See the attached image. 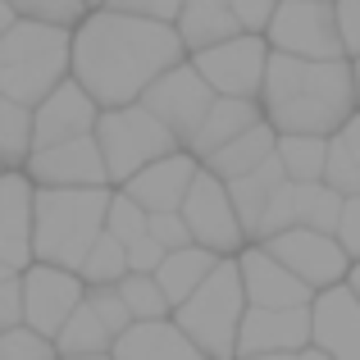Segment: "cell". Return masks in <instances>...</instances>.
<instances>
[{"instance_id":"74e56055","label":"cell","mask_w":360,"mask_h":360,"mask_svg":"<svg viewBox=\"0 0 360 360\" xmlns=\"http://www.w3.org/2000/svg\"><path fill=\"white\" fill-rule=\"evenodd\" d=\"M27 324V301H23V274L0 283V333H14Z\"/></svg>"},{"instance_id":"681fc988","label":"cell","mask_w":360,"mask_h":360,"mask_svg":"<svg viewBox=\"0 0 360 360\" xmlns=\"http://www.w3.org/2000/svg\"><path fill=\"white\" fill-rule=\"evenodd\" d=\"M5 278H14V269H5V264H0V283H5Z\"/></svg>"},{"instance_id":"83f0119b","label":"cell","mask_w":360,"mask_h":360,"mask_svg":"<svg viewBox=\"0 0 360 360\" xmlns=\"http://www.w3.org/2000/svg\"><path fill=\"white\" fill-rule=\"evenodd\" d=\"M115 342L119 338L110 333L105 324L96 319V310L82 306L78 315L64 324V333L55 338V347H60V360H87V356H115Z\"/></svg>"},{"instance_id":"f546056e","label":"cell","mask_w":360,"mask_h":360,"mask_svg":"<svg viewBox=\"0 0 360 360\" xmlns=\"http://www.w3.org/2000/svg\"><path fill=\"white\" fill-rule=\"evenodd\" d=\"M278 160L288 169V183H324L328 141L324 137H278Z\"/></svg>"},{"instance_id":"f35d334b","label":"cell","mask_w":360,"mask_h":360,"mask_svg":"<svg viewBox=\"0 0 360 360\" xmlns=\"http://www.w3.org/2000/svg\"><path fill=\"white\" fill-rule=\"evenodd\" d=\"M229 5H233V14H238V23H242L246 37H264L283 0H229Z\"/></svg>"},{"instance_id":"836d02e7","label":"cell","mask_w":360,"mask_h":360,"mask_svg":"<svg viewBox=\"0 0 360 360\" xmlns=\"http://www.w3.org/2000/svg\"><path fill=\"white\" fill-rule=\"evenodd\" d=\"M105 233H110V238H119L123 246H137L141 238H150V214L141 210V205L132 201L128 192H115V201H110V219H105Z\"/></svg>"},{"instance_id":"ac0fdd59","label":"cell","mask_w":360,"mask_h":360,"mask_svg":"<svg viewBox=\"0 0 360 360\" xmlns=\"http://www.w3.org/2000/svg\"><path fill=\"white\" fill-rule=\"evenodd\" d=\"M196 174H201V160H196L192 150H178V155L141 169L123 192H128L146 214H178L187 205V192H192Z\"/></svg>"},{"instance_id":"f6af8a7d","label":"cell","mask_w":360,"mask_h":360,"mask_svg":"<svg viewBox=\"0 0 360 360\" xmlns=\"http://www.w3.org/2000/svg\"><path fill=\"white\" fill-rule=\"evenodd\" d=\"M301 360H333V356H324L319 347H306V352H301Z\"/></svg>"},{"instance_id":"d6a6232c","label":"cell","mask_w":360,"mask_h":360,"mask_svg":"<svg viewBox=\"0 0 360 360\" xmlns=\"http://www.w3.org/2000/svg\"><path fill=\"white\" fill-rule=\"evenodd\" d=\"M14 5L18 18H27V23H46V27H69V32H78L82 23H87V0H9Z\"/></svg>"},{"instance_id":"c3c4849f","label":"cell","mask_w":360,"mask_h":360,"mask_svg":"<svg viewBox=\"0 0 360 360\" xmlns=\"http://www.w3.org/2000/svg\"><path fill=\"white\" fill-rule=\"evenodd\" d=\"M352 69H356V101H360V60H352Z\"/></svg>"},{"instance_id":"e575fe53","label":"cell","mask_w":360,"mask_h":360,"mask_svg":"<svg viewBox=\"0 0 360 360\" xmlns=\"http://www.w3.org/2000/svg\"><path fill=\"white\" fill-rule=\"evenodd\" d=\"M0 360H60V347L23 324L14 333H0Z\"/></svg>"},{"instance_id":"1f68e13d","label":"cell","mask_w":360,"mask_h":360,"mask_svg":"<svg viewBox=\"0 0 360 360\" xmlns=\"http://www.w3.org/2000/svg\"><path fill=\"white\" fill-rule=\"evenodd\" d=\"M119 297H123V306L132 310V319H137V324L174 319V306H169V297L160 292L155 278H146V274H128V278L119 283Z\"/></svg>"},{"instance_id":"52a82bcc","label":"cell","mask_w":360,"mask_h":360,"mask_svg":"<svg viewBox=\"0 0 360 360\" xmlns=\"http://www.w3.org/2000/svg\"><path fill=\"white\" fill-rule=\"evenodd\" d=\"M264 41L274 55H288V60H310V64L347 60L333 0H283Z\"/></svg>"},{"instance_id":"8992f818","label":"cell","mask_w":360,"mask_h":360,"mask_svg":"<svg viewBox=\"0 0 360 360\" xmlns=\"http://www.w3.org/2000/svg\"><path fill=\"white\" fill-rule=\"evenodd\" d=\"M96 141H101V155H105V169H110V183L115 187H128L141 169H150V165H160V160L183 150V141L155 115H146L141 105L105 110L96 123Z\"/></svg>"},{"instance_id":"9c48e42d","label":"cell","mask_w":360,"mask_h":360,"mask_svg":"<svg viewBox=\"0 0 360 360\" xmlns=\"http://www.w3.org/2000/svg\"><path fill=\"white\" fill-rule=\"evenodd\" d=\"M269 41L264 37H238V41H224L214 51L192 55V69L201 73L205 82L214 87V96H229V101H260L264 78H269Z\"/></svg>"},{"instance_id":"5bb4252c","label":"cell","mask_w":360,"mask_h":360,"mask_svg":"<svg viewBox=\"0 0 360 360\" xmlns=\"http://www.w3.org/2000/svg\"><path fill=\"white\" fill-rule=\"evenodd\" d=\"M238 264H242L246 301H251L255 310H310L315 306V292H310L283 260H274L269 246H246L238 255Z\"/></svg>"},{"instance_id":"7c38bea8","label":"cell","mask_w":360,"mask_h":360,"mask_svg":"<svg viewBox=\"0 0 360 360\" xmlns=\"http://www.w3.org/2000/svg\"><path fill=\"white\" fill-rule=\"evenodd\" d=\"M23 301H27V328L41 338H60L64 324L87 306V283L55 264H32L23 274Z\"/></svg>"},{"instance_id":"5b68a950","label":"cell","mask_w":360,"mask_h":360,"mask_svg":"<svg viewBox=\"0 0 360 360\" xmlns=\"http://www.w3.org/2000/svg\"><path fill=\"white\" fill-rule=\"evenodd\" d=\"M246 310H251V301L242 288V264L233 255V260H219V269L205 278V288L187 306L174 310V324L192 338V347L205 360H238Z\"/></svg>"},{"instance_id":"ffe728a7","label":"cell","mask_w":360,"mask_h":360,"mask_svg":"<svg viewBox=\"0 0 360 360\" xmlns=\"http://www.w3.org/2000/svg\"><path fill=\"white\" fill-rule=\"evenodd\" d=\"M174 27H178V37H183L187 55L214 51V46L242 37V23H238L229 0H183V14H178Z\"/></svg>"},{"instance_id":"4316f807","label":"cell","mask_w":360,"mask_h":360,"mask_svg":"<svg viewBox=\"0 0 360 360\" xmlns=\"http://www.w3.org/2000/svg\"><path fill=\"white\" fill-rule=\"evenodd\" d=\"M32 141H37V110H23V105L0 96V165L9 174H23L27 169Z\"/></svg>"},{"instance_id":"277c9868","label":"cell","mask_w":360,"mask_h":360,"mask_svg":"<svg viewBox=\"0 0 360 360\" xmlns=\"http://www.w3.org/2000/svg\"><path fill=\"white\" fill-rule=\"evenodd\" d=\"M110 201H115L110 187H82V192H46V187H37V219H32L37 264L82 274L91 246L105 238Z\"/></svg>"},{"instance_id":"bcb514c9","label":"cell","mask_w":360,"mask_h":360,"mask_svg":"<svg viewBox=\"0 0 360 360\" xmlns=\"http://www.w3.org/2000/svg\"><path fill=\"white\" fill-rule=\"evenodd\" d=\"M110 5V0H87V9H91V14H96V9H105Z\"/></svg>"},{"instance_id":"7dc6e473","label":"cell","mask_w":360,"mask_h":360,"mask_svg":"<svg viewBox=\"0 0 360 360\" xmlns=\"http://www.w3.org/2000/svg\"><path fill=\"white\" fill-rule=\"evenodd\" d=\"M251 360H301V356H251Z\"/></svg>"},{"instance_id":"f1b7e54d","label":"cell","mask_w":360,"mask_h":360,"mask_svg":"<svg viewBox=\"0 0 360 360\" xmlns=\"http://www.w3.org/2000/svg\"><path fill=\"white\" fill-rule=\"evenodd\" d=\"M324 187H333L338 196H360V115L328 141V174Z\"/></svg>"},{"instance_id":"6da1fadb","label":"cell","mask_w":360,"mask_h":360,"mask_svg":"<svg viewBox=\"0 0 360 360\" xmlns=\"http://www.w3.org/2000/svg\"><path fill=\"white\" fill-rule=\"evenodd\" d=\"M192 60L169 23H146L115 9H96L73 32V82L96 101L101 110L141 105L150 87L165 73L183 69Z\"/></svg>"},{"instance_id":"ba28073f","label":"cell","mask_w":360,"mask_h":360,"mask_svg":"<svg viewBox=\"0 0 360 360\" xmlns=\"http://www.w3.org/2000/svg\"><path fill=\"white\" fill-rule=\"evenodd\" d=\"M178 214H183L187 233H192V246H205V251L224 255V260H233V255H242L251 246V238H246V229L238 219V205L229 196V183H219L210 169L196 174L192 192H187V205Z\"/></svg>"},{"instance_id":"d4e9b609","label":"cell","mask_w":360,"mask_h":360,"mask_svg":"<svg viewBox=\"0 0 360 360\" xmlns=\"http://www.w3.org/2000/svg\"><path fill=\"white\" fill-rule=\"evenodd\" d=\"M319 187H324V183H283L278 192H274L269 210H264L260 229L251 233V246H264V242L283 238V233H292V229H306L310 205H315V192H319Z\"/></svg>"},{"instance_id":"b9f144b4","label":"cell","mask_w":360,"mask_h":360,"mask_svg":"<svg viewBox=\"0 0 360 360\" xmlns=\"http://www.w3.org/2000/svg\"><path fill=\"white\" fill-rule=\"evenodd\" d=\"M333 9H338V27H342L347 60H360V0H333Z\"/></svg>"},{"instance_id":"484cf974","label":"cell","mask_w":360,"mask_h":360,"mask_svg":"<svg viewBox=\"0 0 360 360\" xmlns=\"http://www.w3.org/2000/svg\"><path fill=\"white\" fill-rule=\"evenodd\" d=\"M283 183H288V169H283V160H278V155H274L264 169H255L251 178H238V183H229V196H233V205H238V219H242L246 238L260 229L264 210H269L274 192H278Z\"/></svg>"},{"instance_id":"d590c367","label":"cell","mask_w":360,"mask_h":360,"mask_svg":"<svg viewBox=\"0 0 360 360\" xmlns=\"http://www.w3.org/2000/svg\"><path fill=\"white\" fill-rule=\"evenodd\" d=\"M87 306L96 310V319L110 328L115 338H123L137 319H132V310L123 306V297H119V288H87Z\"/></svg>"},{"instance_id":"60d3db41","label":"cell","mask_w":360,"mask_h":360,"mask_svg":"<svg viewBox=\"0 0 360 360\" xmlns=\"http://www.w3.org/2000/svg\"><path fill=\"white\" fill-rule=\"evenodd\" d=\"M165 260H169V251H165L155 238H141L137 246H128V269H132V274H146V278H155Z\"/></svg>"},{"instance_id":"8fae6325","label":"cell","mask_w":360,"mask_h":360,"mask_svg":"<svg viewBox=\"0 0 360 360\" xmlns=\"http://www.w3.org/2000/svg\"><path fill=\"white\" fill-rule=\"evenodd\" d=\"M264 246H269L274 260L288 264L315 297L342 288V283L352 278V255L342 251L338 238H324V233H310V229H292V233H283V238H274Z\"/></svg>"},{"instance_id":"3957f363","label":"cell","mask_w":360,"mask_h":360,"mask_svg":"<svg viewBox=\"0 0 360 360\" xmlns=\"http://www.w3.org/2000/svg\"><path fill=\"white\" fill-rule=\"evenodd\" d=\"M73 78V32L18 18L0 41V96L41 110Z\"/></svg>"},{"instance_id":"8d00e7d4","label":"cell","mask_w":360,"mask_h":360,"mask_svg":"<svg viewBox=\"0 0 360 360\" xmlns=\"http://www.w3.org/2000/svg\"><path fill=\"white\" fill-rule=\"evenodd\" d=\"M105 9H115V14H128V18H146V23H178V14H183V0H110Z\"/></svg>"},{"instance_id":"e0dca14e","label":"cell","mask_w":360,"mask_h":360,"mask_svg":"<svg viewBox=\"0 0 360 360\" xmlns=\"http://www.w3.org/2000/svg\"><path fill=\"white\" fill-rule=\"evenodd\" d=\"M105 110L78 87V82H64L41 110H37V141H32V155L37 150H51L64 146V141H78V137H96V123Z\"/></svg>"},{"instance_id":"603a6c76","label":"cell","mask_w":360,"mask_h":360,"mask_svg":"<svg viewBox=\"0 0 360 360\" xmlns=\"http://www.w3.org/2000/svg\"><path fill=\"white\" fill-rule=\"evenodd\" d=\"M274 155H278V132H274L269 123H255V128L246 132V137H238L233 146L214 150L201 169H210L219 183H238V178H251L255 169H264Z\"/></svg>"},{"instance_id":"ee69618b","label":"cell","mask_w":360,"mask_h":360,"mask_svg":"<svg viewBox=\"0 0 360 360\" xmlns=\"http://www.w3.org/2000/svg\"><path fill=\"white\" fill-rule=\"evenodd\" d=\"M347 288H352L356 301H360V264H352V278H347Z\"/></svg>"},{"instance_id":"ab89813d","label":"cell","mask_w":360,"mask_h":360,"mask_svg":"<svg viewBox=\"0 0 360 360\" xmlns=\"http://www.w3.org/2000/svg\"><path fill=\"white\" fill-rule=\"evenodd\" d=\"M150 238L165 246V251H183V246H192V233H187L183 214H150Z\"/></svg>"},{"instance_id":"9a60e30c","label":"cell","mask_w":360,"mask_h":360,"mask_svg":"<svg viewBox=\"0 0 360 360\" xmlns=\"http://www.w3.org/2000/svg\"><path fill=\"white\" fill-rule=\"evenodd\" d=\"M32 219H37V183L27 174H5L0 178V264L14 274H27L37 264Z\"/></svg>"},{"instance_id":"f907efd6","label":"cell","mask_w":360,"mask_h":360,"mask_svg":"<svg viewBox=\"0 0 360 360\" xmlns=\"http://www.w3.org/2000/svg\"><path fill=\"white\" fill-rule=\"evenodd\" d=\"M87 360H115V356H87Z\"/></svg>"},{"instance_id":"4fadbf2b","label":"cell","mask_w":360,"mask_h":360,"mask_svg":"<svg viewBox=\"0 0 360 360\" xmlns=\"http://www.w3.org/2000/svg\"><path fill=\"white\" fill-rule=\"evenodd\" d=\"M23 174L37 187H46V192H82V187L110 183V169H105V155H101L96 137H78V141H64V146L37 150Z\"/></svg>"},{"instance_id":"7a4b0ae2","label":"cell","mask_w":360,"mask_h":360,"mask_svg":"<svg viewBox=\"0 0 360 360\" xmlns=\"http://www.w3.org/2000/svg\"><path fill=\"white\" fill-rule=\"evenodd\" d=\"M260 110L278 137H324L333 141L360 115L356 101V69L352 60L310 64L274 55L269 78L260 91Z\"/></svg>"},{"instance_id":"30bf717a","label":"cell","mask_w":360,"mask_h":360,"mask_svg":"<svg viewBox=\"0 0 360 360\" xmlns=\"http://www.w3.org/2000/svg\"><path fill=\"white\" fill-rule=\"evenodd\" d=\"M214 101H219V96H214V87L192 69V60H187L183 69L165 73V78H160L155 87L141 96V110H146V115H155L178 141H183V150H187L196 141V132H201V123L210 119Z\"/></svg>"},{"instance_id":"2e32d148","label":"cell","mask_w":360,"mask_h":360,"mask_svg":"<svg viewBox=\"0 0 360 360\" xmlns=\"http://www.w3.org/2000/svg\"><path fill=\"white\" fill-rule=\"evenodd\" d=\"M315 338L310 310H246V324L238 338V360L251 356H301Z\"/></svg>"},{"instance_id":"7402d4cb","label":"cell","mask_w":360,"mask_h":360,"mask_svg":"<svg viewBox=\"0 0 360 360\" xmlns=\"http://www.w3.org/2000/svg\"><path fill=\"white\" fill-rule=\"evenodd\" d=\"M255 123H264L260 101H229V96H219V101H214V110H210V119L201 123V132H196V141H192L187 150H192V155L205 165L214 150L233 146V141L246 137Z\"/></svg>"},{"instance_id":"7bdbcfd3","label":"cell","mask_w":360,"mask_h":360,"mask_svg":"<svg viewBox=\"0 0 360 360\" xmlns=\"http://www.w3.org/2000/svg\"><path fill=\"white\" fill-rule=\"evenodd\" d=\"M338 242L352 255V264H360V196H347L342 205V224H338Z\"/></svg>"},{"instance_id":"d6986e66","label":"cell","mask_w":360,"mask_h":360,"mask_svg":"<svg viewBox=\"0 0 360 360\" xmlns=\"http://www.w3.org/2000/svg\"><path fill=\"white\" fill-rule=\"evenodd\" d=\"M310 319H315L310 347H319L333 360H360V301L347 283L333 292H319L310 306Z\"/></svg>"},{"instance_id":"816d5d0a","label":"cell","mask_w":360,"mask_h":360,"mask_svg":"<svg viewBox=\"0 0 360 360\" xmlns=\"http://www.w3.org/2000/svg\"><path fill=\"white\" fill-rule=\"evenodd\" d=\"M5 174H9V169H5V165H0V178H5Z\"/></svg>"},{"instance_id":"cb8c5ba5","label":"cell","mask_w":360,"mask_h":360,"mask_svg":"<svg viewBox=\"0 0 360 360\" xmlns=\"http://www.w3.org/2000/svg\"><path fill=\"white\" fill-rule=\"evenodd\" d=\"M219 260H224V255L205 251V246H183V251H169V260L160 264V274H155V283H160V292L169 297V306H174V310L187 306V301L205 288V278L219 269Z\"/></svg>"},{"instance_id":"44dd1931","label":"cell","mask_w":360,"mask_h":360,"mask_svg":"<svg viewBox=\"0 0 360 360\" xmlns=\"http://www.w3.org/2000/svg\"><path fill=\"white\" fill-rule=\"evenodd\" d=\"M115 360H205L192 347V338L174 324V319H155V324H132L115 342Z\"/></svg>"},{"instance_id":"4dcf8cb0","label":"cell","mask_w":360,"mask_h":360,"mask_svg":"<svg viewBox=\"0 0 360 360\" xmlns=\"http://www.w3.org/2000/svg\"><path fill=\"white\" fill-rule=\"evenodd\" d=\"M128 274H132L128 269V246L105 233V238L91 246V255H87V264H82L78 278L87 283V288H119Z\"/></svg>"}]
</instances>
